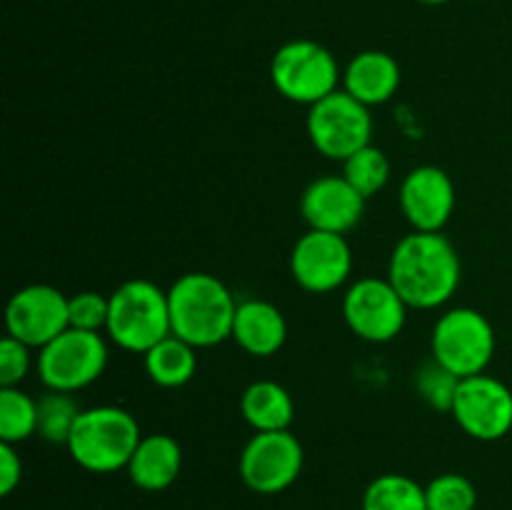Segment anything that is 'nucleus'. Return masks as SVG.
<instances>
[{"label": "nucleus", "mask_w": 512, "mask_h": 510, "mask_svg": "<svg viewBox=\"0 0 512 510\" xmlns=\"http://www.w3.org/2000/svg\"><path fill=\"white\" fill-rule=\"evenodd\" d=\"M463 275L460 255L443 233L405 235L393 248L388 280L408 308L433 310L455 295Z\"/></svg>", "instance_id": "obj_1"}, {"label": "nucleus", "mask_w": 512, "mask_h": 510, "mask_svg": "<svg viewBox=\"0 0 512 510\" xmlns=\"http://www.w3.org/2000/svg\"><path fill=\"white\" fill-rule=\"evenodd\" d=\"M173 335L193 348H213L233 338L238 303L220 278L210 273H185L168 290Z\"/></svg>", "instance_id": "obj_2"}, {"label": "nucleus", "mask_w": 512, "mask_h": 510, "mask_svg": "<svg viewBox=\"0 0 512 510\" xmlns=\"http://www.w3.org/2000/svg\"><path fill=\"white\" fill-rule=\"evenodd\" d=\"M140 443V425L125 408L98 405L80 413L68 440V453L88 473H115L128 468Z\"/></svg>", "instance_id": "obj_3"}, {"label": "nucleus", "mask_w": 512, "mask_h": 510, "mask_svg": "<svg viewBox=\"0 0 512 510\" xmlns=\"http://www.w3.org/2000/svg\"><path fill=\"white\" fill-rule=\"evenodd\" d=\"M105 333L118 348L145 355L153 345L173 335L168 293L140 278L115 288Z\"/></svg>", "instance_id": "obj_4"}, {"label": "nucleus", "mask_w": 512, "mask_h": 510, "mask_svg": "<svg viewBox=\"0 0 512 510\" xmlns=\"http://www.w3.org/2000/svg\"><path fill=\"white\" fill-rule=\"evenodd\" d=\"M270 80L290 103L310 108L340 90V68L335 55L325 45L315 40H290L273 55Z\"/></svg>", "instance_id": "obj_5"}, {"label": "nucleus", "mask_w": 512, "mask_h": 510, "mask_svg": "<svg viewBox=\"0 0 512 510\" xmlns=\"http://www.w3.org/2000/svg\"><path fill=\"white\" fill-rule=\"evenodd\" d=\"M430 348L435 363L458 378L483 375L495 355V328L480 310L453 308L435 323Z\"/></svg>", "instance_id": "obj_6"}, {"label": "nucleus", "mask_w": 512, "mask_h": 510, "mask_svg": "<svg viewBox=\"0 0 512 510\" xmlns=\"http://www.w3.org/2000/svg\"><path fill=\"white\" fill-rule=\"evenodd\" d=\"M108 365V345L103 335L68 328L50 340L38 355V375L48 390L75 393L88 388Z\"/></svg>", "instance_id": "obj_7"}, {"label": "nucleus", "mask_w": 512, "mask_h": 510, "mask_svg": "<svg viewBox=\"0 0 512 510\" xmlns=\"http://www.w3.org/2000/svg\"><path fill=\"white\" fill-rule=\"evenodd\" d=\"M308 135L320 155L330 160H348L373 140V115L368 105L345 90H335L320 103L310 105Z\"/></svg>", "instance_id": "obj_8"}, {"label": "nucleus", "mask_w": 512, "mask_h": 510, "mask_svg": "<svg viewBox=\"0 0 512 510\" xmlns=\"http://www.w3.org/2000/svg\"><path fill=\"white\" fill-rule=\"evenodd\" d=\"M303 463V445L290 430L255 433L240 453V478L253 493L275 495L300 478Z\"/></svg>", "instance_id": "obj_9"}, {"label": "nucleus", "mask_w": 512, "mask_h": 510, "mask_svg": "<svg viewBox=\"0 0 512 510\" xmlns=\"http://www.w3.org/2000/svg\"><path fill=\"white\" fill-rule=\"evenodd\" d=\"M348 328L368 343H390L398 338L408 320V303L400 298L390 280L360 278L343 298Z\"/></svg>", "instance_id": "obj_10"}, {"label": "nucleus", "mask_w": 512, "mask_h": 510, "mask_svg": "<svg viewBox=\"0 0 512 510\" xmlns=\"http://www.w3.org/2000/svg\"><path fill=\"white\" fill-rule=\"evenodd\" d=\"M450 415L470 438L493 443L512 430V390L485 373L463 378Z\"/></svg>", "instance_id": "obj_11"}, {"label": "nucleus", "mask_w": 512, "mask_h": 510, "mask_svg": "<svg viewBox=\"0 0 512 510\" xmlns=\"http://www.w3.org/2000/svg\"><path fill=\"white\" fill-rule=\"evenodd\" d=\"M353 270V250L345 235L308 230L300 235L290 253V273L295 283L308 293H333Z\"/></svg>", "instance_id": "obj_12"}, {"label": "nucleus", "mask_w": 512, "mask_h": 510, "mask_svg": "<svg viewBox=\"0 0 512 510\" xmlns=\"http://www.w3.org/2000/svg\"><path fill=\"white\" fill-rule=\"evenodd\" d=\"M5 328L30 348H45L70 328L68 298L53 285H28L10 298L5 308Z\"/></svg>", "instance_id": "obj_13"}, {"label": "nucleus", "mask_w": 512, "mask_h": 510, "mask_svg": "<svg viewBox=\"0 0 512 510\" xmlns=\"http://www.w3.org/2000/svg\"><path fill=\"white\" fill-rule=\"evenodd\" d=\"M400 210L420 233H440L455 210V185L438 165H420L400 185Z\"/></svg>", "instance_id": "obj_14"}, {"label": "nucleus", "mask_w": 512, "mask_h": 510, "mask_svg": "<svg viewBox=\"0 0 512 510\" xmlns=\"http://www.w3.org/2000/svg\"><path fill=\"white\" fill-rule=\"evenodd\" d=\"M363 213L365 198L343 175H323L300 195V215L310 230L345 235L360 223Z\"/></svg>", "instance_id": "obj_15"}, {"label": "nucleus", "mask_w": 512, "mask_h": 510, "mask_svg": "<svg viewBox=\"0 0 512 510\" xmlns=\"http://www.w3.org/2000/svg\"><path fill=\"white\" fill-rule=\"evenodd\" d=\"M288 338L285 315L268 300H243L233 320V340L255 358H270Z\"/></svg>", "instance_id": "obj_16"}, {"label": "nucleus", "mask_w": 512, "mask_h": 510, "mask_svg": "<svg viewBox=\"0 0 512 510\" xmlns=\"http://www.w3.org/2000/svg\"><path fill=\"white\" fill-rule=\"evenodd\" d=\"M400 88V65L383 50H363L355 55L343 73V90L363 105L388 103Z\"/></svg>", "instance_id": "obj_17"}, {"label": "nucleus", "mask_w": 512, "mask_h": 510, "mask_svg": "<svg viewBox=\"0 0 512 510\" xmlns=\"http://www.w3.org/2000/svg\"><path fill=\"white\" fill-rule=\"evenodd\" d=\"M180 468H183V448L178 440L168 433H155L140 438L125 470L135 488L158 493L178 480Z\"/></svg>", "instance_id": "obj_18"}, {"label": "nucleus", "mask_w": 512, "mask_h": 510, "mask_svg": "<svg viewBox=\"0 0 512 510\" xmlns=\"http://www.w3.org/2000/svg\"><path fill=\"white\" fill-rule=\"evenodd\" d=\"M240 413L255 433H273V430L290 428L295 405L283 385L273 380H258L240 395Z\"/></svg>", "instance_id": "obj_19"}, {"label": "nucleus", "mask_w": 512, "mask_h": 510, "mask_svg": "<svg viewBox=\"0 0 512 510\" xmlns=\"http://www.w3.org/2000/svg\"><path fill=\"white\" fill-rule=\"evenodd\" d=\"M143 358L145 373L160 388H180V385L190 383L198 370L195 348L178 335H168L165 340H160Z\"/></svg>", "instance_id": "obj_20"}, {"label": "nucleus", "mask_w": 512, "mask_h": 510, "mask_svg": "<svg viewBox=\"0 0 512 510\" xmlns=\"http://www.w3.org/2000/svg\"><path fill=\"white\" fill-rule=\"evenodd\" d=\"M363 510H428L425 488L408 475L385 473L365 488Z\"/></svg>", "instance_id": "obj_21"}, {"label": "nucleus", "mask_w": 512, "mask_h": 510, "mask_svg": "<svg viewBox=\"0 0 512 510\" xmlns=\"http://www.w3.org/2000/svg\"><path fill=\"white\" fill-rule=\"evenodd\" d=\"M38 435V400L20 388H0V440L23 443Z\"/></svg>", "instance_id": "obj_22"}, {"label": "nucleus", "mask_w": 512, "mask_h": 510, "mask_svg": "<svg viewBox=\"0 0 512 510\" xmlns=\"http://www.w3.org/2000/svg\"><path fill=\"white\" fill-rule=\"evenodd\" d=\"M80 413L83 410L78 408L73 395L60 393V390H48L38 400V435L48 440V443L68 445L70 433H73Z\"/></svg>", "instance_id": "obj_23"}, {"label": "nucleus", "mask_w": 512, "mask_h": 510, "mask_svg": "<svg viewBox=\"0 0 512 510\" xmlns=\"http://www.w3.org/2000/svg\"><path fill=\"white\" fill-rule=\"evenodd\" d=\"M343 178L363 195L365 200L378 195L390 180V160L388 155L373 143L365 145L363 150L343 160Z\"/></svg>", "instance_id": "obj_24"}, {"label": "nucleus", "mask_w": 512, "mask_h": 510, "mask_svg": "<svg viewBox=\"0 0 512 510\" xmlns=\"http://www.w3.org/2000/svg\"><path fill=\"white\" fill-rule=\"evenodd\" d=\"M428 510H475L478 490L465 475L443 473L425 485Z\"/></svg>", "instance_id": "obj_25"}, {"label": "nucleus", "mask_w": 512, "mask_h": 510, "mask_svg": "<svg viewBox=\"0 0 512 510\" xmlns=\"http://www.w3.org/2000/svg\"><path fill=\"white\" fill-rule=\"evenodd\" d=\"M460 380L455 373L445 370L440 363H430L425 365L423 370L418 373V390L435 410H453L455 403V393L460 388Z\"/></svg>", "instance_id": "obj_26"}, {"label": "nucleus", "mask_w": 512, "mask_h": 510, "mask_svg": "<svg viewBox=\"0 0 512 510\" xmlns=\"http://www.w3.org/2000/svg\"><path fill=\"white\" fill-rule=\"evenodd\" d=\"M110 313V298H103L95 290H83L68 298V315L70 328L90 330V333H100L108 325Z\"/></svg>", "instance_id": "obj_27"}, {"label": "nucleus", "mask_w": 512, "mask_h": 510, "mask_svg": "<svg viewBox=\"0 0 512 510\" xmlns=\"http://www.w3.org/2000/svg\"><path fill=\"white\" fill-rule=\"evenodd\" d=\"M30 370V345L5 335L0 343V388H18Z\"/></svg>", "instance_id": "obj_28"}, {"label": "nucleus", "mask_w": 512, "mask_h": 510, "mask_svg": "<svg viewBox=\"0 0 512 510\" xmlns=\"http://www.w3.org/2000/svg\"><path fill=\"white\" fill-rule=\"evenodd\" d=\"M23 478V460L13 443L0 440V495H10Z\"/></svg>", "instance_id": "obj_29"}, {"label": "nucleus", "mask_w": 512, "mask_h": 510, "mask_svg": "<svg viewBox=\"0 0 512 510\" xmlns=\"http://www.w3.org/2000/svg\"><path fill=\"white\" fill-rule=\"evenodd\" d=\"M418 3H423V5H443V3H450V0H418Z\"/></svg>", "instance_id": "obj_30"}]
</instances>
